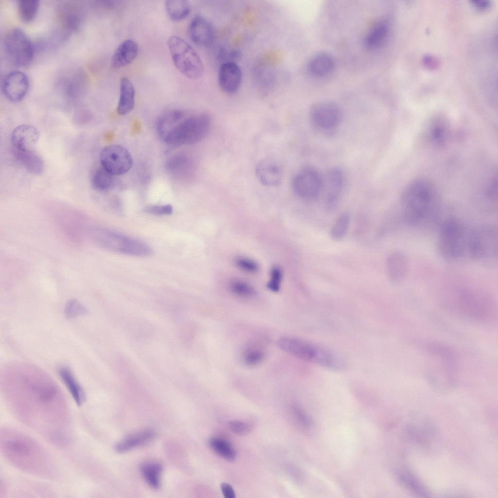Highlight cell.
Wrapping results in <instances>:
<instances>
[{"instance_id": "cell-32", "label": "cell", "mask_w": 498, "mask_h": 498, "mask_svg": "<svg viewBox=\"0 0 498 498\" xmlns=\"http://www.w3.org/2000/svg\"><path fill=\"white\" fill-rule=\"evenodd\" d=\"M113 175L103 167L95 170L91 178V185L95 189L100 191L110 190L115 185V179Z\"/></svg>"}, {"instance_id": "cell-41", "label": "cell", "mask_w": 498, "mask_h": 498, "mask_svg": "<svg viewBox=\"0 0 498 498\" xmlns=\"http://www.w3.org/2000/svg\"><path fill=\"white\" fill-rule=\"evenodd\" d=\"M283 276V271L280 267H272L270 272L269 281L267 284V288L272 292H278L281 287Z\"/></svg>"}, {"instance_id": "cell-35", "label": "cell", "mask_w": 498, "mask_h": 498, "mask_svg": "<svg viewBox=\"0 0 498 498\" xmlns=\"http://www.w3.org/2000/svg\"><path fill=\"white\" fill-rule=\"evenodd\" d=\"M350 222L348 213L340 214L333 223L330 231L331 237L334 240L339 241L346 235Z\"/></svg>"}, {"instance_id": "cell-48", "label": "cell", "mask_w": 498, "mask_h": 498, "mask_svg": "<svg viewBox=\"0 0 498 498\" xmlns=\"http://www.w3.org/2000/svg\"><path fill=\"white\" fill-rule=\"evenodd\" d=\"M473 5L475 7L480 10H485L488 8L490 6V2L489 1L486 0H480V1H474L473 2Z\"/></svg>"}, {"instance_id": "cell-4", "label": "cell", "mask_w": 498, "mask_h": 498, "mask_svg": "<svg viewBox=\"0 0 498 498\" xmlns=\"http://www.w3.org/2000/svg\"><path fill=\"white\" fill-rule=\"evenodd\" d=\"M426 357L425 376L430 386L440 393H447L456 386L458 363L455 352L437 342L418 344Z\"/></svg>"}, {"instance_id": "cell-20", "label": "cell", "mask_w": 498, "mask_h": 498, "mask_svg": "<svg viewBox=\"0 0 498 498\" xmlns=\"http://www.w3.org/2000/svg\"><path fill=\"white\" fill-rule=\"evenodd\" d=\"M408 269V260L403 253L394 251L389 255L386 261V270L391 282L394 284L402 282L407 275Z\"/></svg>"}, {"instance_id": "cell-19", "label": "cell", "mask_w": 498, "mask_h": 498, "mask_svg": "<svg viewBox=\"0 0 498 498\" xmlns=\"http://www.w3.org/2000/svg\"><path fill=\"white\" fill-rule=\"evenodd\" d=\"M39 136V132L34 126L23 124L13 130L11 142L15 150H33L38 142Z\"/></svg>"}, {"instance_id": "cell-28", "label": "cell", "mask_w": 498, "mask_h": 498, "mask_svg": "<svg viewBox=\"0 0 498 498\" xmlns=\"http://www.w3.org/2000/svg\"><path fill=\"white\" fill-rule=\"evenodd\" d=\"M16 157L19 162L29 173L39 175L44 169L43 162L41 158L33 150L21 151L15 149Z\"/></svg>"}, {"instance_id": "cell-31", "label": "cell", "mask_w": 498, "mask_h": 498, "mask_svg": "<svg viewBox=\"0 0 498 498\" xmlns=\"http://www.w3.org/2000/svg\"><path fill=\"white\" fill-rule=\"evenodd\" d=\"M165 6L168 16L174 21L185 18L191 11L190 5L185 0H167L165 2Z\"/></svg>"}, {"instance_id": "cell-11", "label": "cell", "mask_w": 498, "mask_h": 498, "mask_svg": "<svg viewBox=\"0 0 498 498\" xmlns=\"http://www.w3.org/2000/svg\"><path fill=\"white\" fill-rule=\"evenodd\" d=\"M4 52L9 61L15 66L25 67L32 61L35 48L26 34L19 28H14L5 35Z\"/></svg>"}, {"instance_id": "cell-3", "label": "cell", "mask_w": 498, "mask_h": 498, "mask_svg": "<svg viewBox=\"0 0 498 498\" xmlns=\"http://www.w3.org/2000/svg\"><path fill=\"white\" fill-rule=\"evenodd\" d=\"M400 202L402 219L408 225L430 227L439 219L441 196L434 183L427 179L418 178L409 183L401 194Z\"/></svg>"}, {"instance_id": "cell-14", "label": "cell", "mask_w": 498, "mask_h": 498, "mask_svg": "<svg viewBox=\"0 0 498 498\" xmlns=\"http://www.w3.org/2000/svg\"><path fill=\"white\" fill-rule=\"evenodd\" d=\"M312 122L319 128L331 130L337 126L341 119L339 107L329 101H321L313 105L310 110Z\"/></svg>"}, {"instance_id": "cell-18", "label": "cell", "mask_w": 498, "mask_h": 498, "mask_svg": "<svg viewBox=\"0 0 498 498\" xmlns=\"http://www.w3.org/2000/svg\"><path fill=\"white\" fill-rule=\"evenodd\" d=\"M188 34L192 41L200 46L210 45L215 35L212 23L201 16H196L192 18L188 27Z\"/></svg>"}, {"instance_id": "cell-45", "label": "cell", "mask_w": 498, "mask_h": 498, "mask_svg": "<svg viewBox=\"0 0 498 498\" xmlns=\"http://www.w3.org/2000/svg\"><path fill=\"white\" fill-rule=\"evenodd\" d=\"M173 210L170 204L149 205L144 209L147 213L159 215H170L172 213Z\"/></svg>"}, {"instance_id": "cell-12", "label": "cell", "mask_w": 498, "mask_h": 498, "mask_svg": "<svg viewBox=\"0 0 498 498\" xmlns=\"http://www.w3.org/2000/svg\"><path fill=\"white\" fill-rule=\"evenodd\" d=\"M323 178L312 167H306L299 171L292 181V188L296 195L304 200L317 198L322 190Z\"/></svg>"}, {"instance_id": "cell-24", "label": "cell", "mask_w": 498, "mask_h": 498, "mask_svg": "<svg viewBox=\"0 0 498 498\" xmlns=\"http://www.w3.org/2000/svg\"><path fill=\"white\" fill-rule=\"evenodd\" d=\"M135 91L131 81L126 77L121 78L120 82V96L117 107L118 114H128L134 107Z\"/></svg>"}, {"instance_id": "cell-36", "label": "cell", "mask_w": 498, "mask_h": 498, "mask_svg": "<svg viewBox=\"0 0 498 498\" xmlns=\"http://www.w3.org/2000/svg\"><path fill=\"white\" fill-rule=\"evenodd\" d=\"M61 19L64 27L68 31H75L79 28L81 22V15L78 9L68 6L63 9Z\"/></svg>"}, {"instance_id": "cell-17", "label": "cell", "mask_w": 498, "mask_h": 498, "mask_svg": "<svg viewBox=\"0 0 498 498\" xmlns=\"http://www.w3.org/2000/svg\"><path fill=\"white\" fill-rule=\"evenodd\" d=\"M322 190L325 192V203L329 209L337 205L343 189L344 176L341 170L333 168L329 170L323 178Z\"/></svg>"}, {"instance_id": "cell-29", "label": "cell", "mask_w": 498, "mask_h": 498, "mask_svg": "<svg viewBox=\"0 0 498 498\" xmlns=\"http://www.w3.org/2000/svg\"><path fill=\"white\" fill-rule=\"evenodd\" d=\"M389 27L386 21H380L373 26L364 39L366 47L375 49L380 46L386 39Z\"/></svg>"}, {"instance_id": "cell-27", "label": "cell", "mask_w": 498, "mask_h": 498, "mask_svg": "<svg viewBox=\"0 0 498 498\" xmlns=\"http://www.w3.org/2000/svg\"><path fill=\"white\" fill-rule=\"evenodd\" d=\"M155 435L153 430L146 429L127 436L115 446V450L119 453L128 451L135 447L145 444L153 439Z\"/></svg>"}, {"instance_id": "cell-9", "label": "cell", "mask_w": 498, "mask_h": 498, "mask_svg": "<svg viewBox=\"0 0 498 498\" xmlns=\"http://www.w3.org/2000/svg\"><path fill=\"white\" fill-rule=\"evenodd\" d=\"M211 125V119L206 114L189 117L176 124L162 140L173 146L195 144L206 137Z\"/></svg>"}, {"instance_id": "cell-23", "label": "cell", "mask_w": 498, "mask_h": 498, "mask_svg": "<svg viewBox=\"0 0 498 498\" xmlns=\"http://www.w3.org/2000/svg\"><path fill=\"white\" fill-rule=\"evenodd\" d=\"M255 173L258 180L266 186H276L282 181V170L278 165L270 160H264L258 163Z\"/></svg>"}, {"instance_id": "cell-46", "label": "cell", "mask_w": 498, "mask_h": 498, "mask_svg": "<svg viewBox=\"0 0 498 498\" xmlns=\"http://www.w3.org/2000/svg\"><path fill=\"white\" fill-rule=\"evenodd\" d=\"M229 425L230 429L232 432L240 435H246L251 430V428L249 425L239 421H230L229 423Z\"/></svg>"}, {"instance_id": "cell-21", "label": "cell", "mask_w": 498, "mask_h": 498, "mask_svg": "<svg viewBox=\"0 0 498 498\" xmlns=\"http://www.w3.org/2000/svg\"><path fill=\"white\" fill-rule=\"evenodd\" d=\"M56 372L67 388L77 406H81L85 401L86 394L73 372L67 366H58Z\"/></svg>"}, {"instance_id": "cell-40", "label": "cell", "mask_w": 498, "mask_h": 498, "mask_svg": "<svg viewBox=\"0 0 498 498\" xmlns=\"http://www.w3.org/2000/svg\"><path fill=\"white\" fill-rule=\"evenodd\" d=\"M234 263L239 269L247 273H255L259 269V265L255 261L247 257H237L234 260Z\"/></svg>"}, {"instance_id": "cell-39", "label": "cell", "mask_w": 498, "mask_h": 498, "mask_svg": "<svg viewBox=\"0 0 498 498\" xmlns=\"http://www.w3.org/2000/svg\"><path fill=\"white\" fill-rule=\"evenodd\" d=\"M229 288L233 294L241 297H251L255 294V291L251 285L241 280L231 281L230 283Z\"/></svg>"}, {"instance_id": "cell-5", "label": "cell", "mask_w": 498, "mask_h": 498, "mask_svg": "<svg viewBox=\"0 0 498 498\" xmlns=\"http://www.w3.org/2000/svg\"><path fill=\"white\" fill-rule=\"evenodd\" d=\"M283 351L299 359L333 370L344 367L343 359L335 353L309 342L290 336H283L277 341Z\"/></svg>"}, {"instance_id": "cell-1", "label": "cell", "mask_w": 498, "mask_h": 498, "mask_svg": "<svg viewBox=\"0 0 498 498\" xmlns=\"http://www.w3.org/2000/svg\"><path fill=\"white\" fill-rule=\"evenodd\" d=\"M0 379L3 393L19 418L40 428L52 441L68 436L65 398L46 372L28 363H12L2 369Z\"/></svg>"}, {"instance_id": "cell-33", "label": "cell", "mask_w": 498, "mask_h": 498, "mask_svg": "<svg viewBox=\"0 0 498 498\" xmlns=\"http://www.w3.org/2000/svg\"><path fill=\"white\" fill-rule=\"evenodd\" d=\"M162 470L161 464L157 462L145 463L141 466L142 474L149 485L158 489L160 485V476Z\"/></svg>"}, {"instance_id": "cell-15", "label": "cell", "mask_w": 498, "mask_h": 498, "mask_svg": "<svg viewBox=\"0 0 498 498\" xmlns=\"http://www.w3.org/2000/svg\"><path fill=\"white\" fill-rule=\"evenodd\" d=\"M29 88V80L24 72L15 71L6 74L1 83L4 96L12 102H18L25 96Z\"/></svg>"}, {"instance_id": "cell-7", "label": "cell", "mask_w": 498, "mask_h": 498, "mask_svg": "<svg viewBox=\"0 0 498 498\" xmlns=\"http://www.w3.org/2000/svg\"><path fill=\"white\" fill-rule=\"evenodd\" d=\"M468 234L458 218L449 217L445 220L440 226L437 239L440 255L449 261L462 258L467 252Z\"/></svg>"}, {"instance_id": "cell-43", "label": "cell", "mask_w": 498, "mask_h": 498, "mask_svg": "<svg viewBox=\"0 0 498 498\" xmlns=\"http://www.w3.org/2000/svg\"><path fill=\"white\" fill-rule=\"evenodd\" d=\"M264 358L265 353L262 350L259 349H253L245 353L244 361L246 365L253 366L261 363Z\"/></svg>"}, {"instance_id": "cell-44", "label": "cell", "mask_w": 498, "mask_h": 498, "mask_svg": "<svg viewBox=\"0 0 498 498\" xmlns=\"http://www.w3.org/2000/svg\"><path fill=\"white\" fill-rule=\"evenodd\" d=\"M188 160L186 157L182 155H176L170 158L166 163V168L171 171H177L184 167L187 164Z\"/></svg>"}, {"instance_id": "cell-13", "label": "cell", "mask_w": 498, "mask_h": 498, "mask_svg": "<svg viewBox=\"0 0 498 498\" xmlns=\"http://www.w3.org/2000/svg\"><path fill=\"white\" fill-rule=\"evenodd\" d=\"M100 159L102 167L113 176L127 173L133 163L130 153L119 144H111L103 148Z\"/></svg>"}, {"instance_id": "cell-6", "label": "cell", "mask_w": 498, "mask_h": 498, "mask_svg": "<svg viewBox=\"0 0 498 498\" xmlns=\"http://www.w3.org/2000/svg\"><path fill=\"white\" fill-rule=\"evenodd\" d=\"M467 251L475 262L494 267L498 260V232L493 225H483L469 232Z\"/></svg>"}, {"instance_id": "cell-10", "label": "cell", "mask_w": 498, "mask_h": 498, "mask_svg": "<svg viewBox=\"0 0 498 498\" xmlns=\"http://www.w3.org/2000/svg\"><path fill=\"white\" fill-rule=\"evenodd\" d=\"M167 44L173 62L182 74L192 80L201 77L204 71L203 62L187 42L178 36H172Z\"/></svg>"}, {"instance_id": "cell-22", "label": "cell", "mask_w": 498, "mask_h": 498, "mask_svg": "<svg viewBox=\"0 0 498 498\" xmlns=\"http://www.w3.org/2000/svg\"><path fill=\"white\" fill-rule=\"evenodd\" d=\"M139 52L138 45L132 39L123 41L113 53L111 60V66L119 69L127 66L136 58Z\"/></svg>"}, {"instance_id": "cell-34", "label": "cell", "mask_w": 498, "mask_h": 498, "mask_svg": "<svg viewBox=\"0 0 498 498\" xmlns=\"http://www.w3.org/2000/svg\"><path fill=\"white\" fill-rule=\"evenodd\" d=\"M209 444L214 452L224 459L232 461L235 459L236 451L227 441L219 438H213L210 440Z\"/></svg>"}, {"instance_id": "cell-37", "label": "cell", "mask_w": 498, "mask_h": 498, "mask_svg": "<svg viewBox=\"0 0 498 498\" xmlns=\"http://www.w3.org/2000/svg\"><path fill=\"white\" fill-rule=\"evenodd\" d=\"M37 0H19L18 2V12L20 18L24 22L31 21L35 17L39 6Z\"/></svg>"}, {"instance_id": "cell-30", "label": "cell", "mask_w": 498, "mask_h": 498, "mask_svg": "<svg viewBox=\"0 0 498 498\" xmlns=\"http://www.w3.org/2000/svg\"><path fill=\"white\" fill-rule=\"evenodd\" d=\"M449 131V126L446 121L436 120L432 121L429 126L428 138L433 144L441 145L445 142Z\"/></svg>"}, {"instance_id": "cell-26", "label": "cell", "mask_w": 498, "mask_h": 498, "mask_svg": "<svg viewBox=\"0 0 498 498\" xmlns=\"http://www.w3.org/2000/svg\"><path fill=\"white\" fill-rule=\"evenodd\" d=\"M184 112L178 109H171L160 115L156 123V129L159 136L164 137L184 118Z\"/></svg>"}, {"instance_id": "cell-47", "label": "cell", "mask_w": 498, "mask_h": 498, "mask_svg": "<svg viewBox=\"0 0 498 498\" xmlns=\"http://www.w3.org/2000/svg\"><path fill=\"white\" fill-rule=\"evenodd\" d=\"M221 489L226 498H234L235 493L232 487L228 483H223L221 484Z\"/></svg>"}, {"instance_id": "cell-42", "label": "cell", "mask_w": 498, "mask_h": 498, "mask_svg": "<svg viewBox=\"0 0 498 498\" xmlns=\"http://www.w3.org/2000/svg\"><path fill=\"white\" fill-rule=\"evenodd\" d=\"M400 479L405 486L416 493L418 494H426L427 493L415 478L407 471L400 474Z\"/></svg>"}, {"instance_id": "cell-38", "label": "cell", "mask_w": 498, "mask_h": 498, "mask_svg": "<svg viewBox=\"0 0 498 498\" xmlns=\"http://www.w3.org/2000/svg\"><path fill=\"white\" fill-rule=\"evenodd\" d=\"M89 313L88 308L76 299L68 301L64 307V314L69 319L86 315Z\"/></svg>"}, {"instance_id": "cell-16", "label": "cell", "mask_w": 498, "mask_h": 498, "mask_svg": "<svg viewBox=\"0 0 498 498\" xmlns=\"http://www.w3.org/2000/svg\"><path fill=\"white\" fill-rule=\"evenodd\" d=\"M242 81V72L233 61H226L219 69L218 82L220 89L228 94H233L239 90Z\"/></svg>"}, {"instance_id": "cell-2", "label": "cell", "mask_w": 498, "mask_h": 498, "mask_svg": "<svg viewBox=\"0 0 498 498\" xmlns=\"http://www.w3.org/2000/svg\"><path fill=\"white\" fill-rule=\"evenodd\" d=\"M0 450L14 466L38 476L51 478L55 468L50 455L30 436L9 427L0 430Z\"/></svg>"}, {"instance_id": "cell-8", "label": "cell", "mask_w": 498, "mask_h": 498, "mask_svg": "<svg viewBox=\"0 0 498 498\" xmlns=\"http://www.w3.org/2000/svg\"><path fill=\"white\" fill-rule=\"evenodd\" d=\"M89 234L95 243L113 252L139 257L147 256L152 252L146 243L111 230L96 228Z\"/></svg>"}, {"instance_id": "cell-25", "label": "cell", "mask_w": 498, "mask_h": 498, "mask_svg": "<svg viewBox=\"0 0 498 498\" xmlns=\"http://www.w3.org/2000/svg\"><path fill=\"white\" fill-rule=\"evenodd\" d=\"M335 61L333 57L326 53H319L309 60L307 69L309 73L316 77H323L329 74L334 69Z\"/></svg>"}]
</instances>
